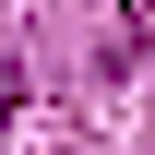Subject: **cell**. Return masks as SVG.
I'll list each match as a JSON object with an SVG mask.
<instances>
[{
	"label": "cell",
	"mask_w": 155,
	"mask_h": 155,
	"mask_svg": "<svg viewBox=\"0 0 155 155\" xmlns=\"http://www.w3.org/2000/svg\"><path fill=\"white\" fill-rule=\"evenodd\" d=\"M12 96H24V72H12V48H0V119H12Z\"/></svg>",
	"instance_id": "obj_1"
}]
</instances>
